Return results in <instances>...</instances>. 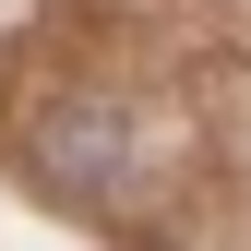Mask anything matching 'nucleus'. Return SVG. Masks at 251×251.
<instances>
[{
	"label": "nucleus",
	"instance_id": "obj_1",
	"mask_svg": "<svg viewBox=\"0 0 251 251\" xmlns=\"http://www.w3.org/2000/svg\"><path fill=\"white\" fill-rule=\"evenodd\" d=\"M108 168H120V120L108 108H60L36 132V179H48V192H96Z\"/></svg>",
	"mask_w": 251,
	"mask_h": 251
}]
</instances>
